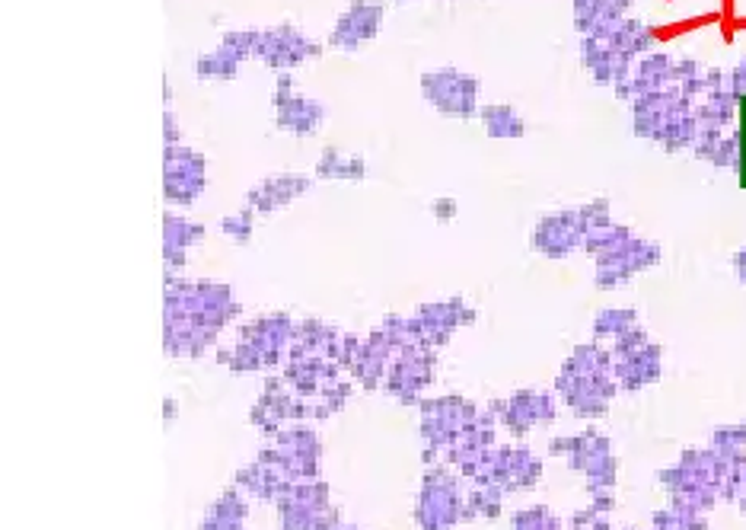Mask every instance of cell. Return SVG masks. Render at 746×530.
Instances as JSON below:
<instances>
[{
	"label": "cell",
	"instance_id": "cell-1",
	"mask_svg": "<svg viewBox=\"0 0 746 530\" xmlns=\"http://www.w3.org/2000/svg\"><path fill=\"white\" fill-rule=\"evenodd\" d=\"M609 368H613V352H603L597 342L581 345L568 358L562 374H558V393L565 396L578 416L593 419L606 412L616 393V384L609 380Z\"/></svg>",
	"mask_w": 746,
	"mask_h": 530
},
{
	"label": "cell",
	"instance_id": "cell-2",
	"mask_svg": "<svg viewBox=\"0 0 746 530\" xmlns=\"http://www.w3.org/2000/svg\"><path fill=\"white\" fill-rule=\"evenodd\" d=\"M479 77L476 74H466L460 68H434L421 74V96L428 99V103L447 115V119H479Z\"/></svg>",
	"mask_w": 746,
	"mask_h": 530
},
{
	"label": "cell",
	"instance_id": "cell-3",
	"mask_svg": "<svg viewBox=\"0 0 746 530\" xmlns=\"http://www.w3.org/2000/svg\"><path fill=\"white\" fill-rule=\"evenodd\" d=\"M208 186V160L189 144H169L163 151V198L166 205L189 208Z\"/></svg>",
	"mask_w": 746,
	"mask_h": 530
},
{
	"label": "cell",
	"instance_id": "cell-4",
	"mask_svg": "<svg viewBox=\"0 0 746 530\" xmlns=\"http://www.w3.org/2000/svg\"><path fill=\"white\" fill-rule=\"evenodd\" d=\"M660 259H664L660 243L635 234L629 243H622L619 250L593 259V285L600 291L622 288V285H629L635 275L651 272L654 265H660Z\"/></svg>",
	"mask_w": 746,
	"mask_h": 530
},
{
	"label": "cell",
	"instance_id": "cell-5",
	"mask_svg": "<svg viewBox=\"0 0 746 530\" xmlns=\"http://www.w3.org/2000/svg\"><path fill=\"white\" fill-rule=\"evenodd\" d=\"M584 237H587V230L581 224L578 208H562V211L542 214V218L533 224L530 246L542 259L562 262V259H571L574 253L584 250Z\"/></svg>",
	"mask_w": 746,
	"mask_h": 530
},
{
	"label": "cell",
	"instance_id": "cell-6",
	"mask_svg": "<svg viewBox=\"0 0 746 530\" xmlns=\"http://www.w3.org/2000/svg\"><path fill=\"white\" fill-rule=\"evenodd\" d=\"M319 55H322V42L307 36V32L297 29L294 23H278V26L262 29V42L256 52V58L265 61L275 74L294 71L303 61H316Z\"/></svg>",
	"mask_w": 746,
	"mask_h": 530
},
{
	"label": "cell",
	"instance_id": "cell-7",
	"mask_svg": "<svg viewBox=\"0 0 746 530\" xmlns=\"http://www.w3.org/2000/svg\"><path fill=\"white\" fill-rule=\"evenodd\" d=\"M386 7L380 0H351V4L338 13V20L329 32V48L338 52H358L364 42H370L383 26Z\"/></svg>",
	"mask_w": 746,
	"mask_h": 530
},
{
	"label": "cell",
	"instance_id": "cell-8",
	"mask_svg": "<svg viewBox=\"0 0 746 530\" xmlns=\"http://www.w3.org/2000/svg\"><path fill=\"white\" fill-rule=\"evenodd\" d=\"M310 189H313V176L275 173V176H265L262 182H256V186L246 192V205L256 214H275L291 202H297L300 195H307Z\"/></svg>",
	"mask_w": 746,
	"mask_h": 530
},
{
	"label": "cell",
	"instance_id": "cell-9",
	"mask_svg": "<svg viewBox=\"0 0 746 530\" xmlns=\"http://www.w3.org/2000/svg\"><path fill=\"white\" fill-rule=\"evenodd\" d=\"M208 227L201 221L185 218V214H163V262L166 272L173 275L179 269H185V259H189V250H195L198 243H205Z\"/></svg>",
	"mask_w": 746,
	"mask_h": 530
},
{
	"label": "cell",
	"instance_id": "cell-10",
	"mask_svg": "<svg viewBox=\"0 0 746 530\" xmlns=\"http://www.w3.org/2000/svg\"><path fill=\"white\" fill-rule=\"evenodd\" d=\"M581 61H584V68L590 71V77L597 80V84H606V87L622 84V80L629 77L632 68H635V58L616 52L613 45L597 39V36H581Z\"/></svg>",
	"mask_w": 746,
	"mask_h": 530
},
{
	"label": "cell",
	"instance_id": "cell-11",
	"mask_svg": "<svg viewBox=\"0 0 746 530\" xmlns=\"http://www.w3.org/2000/svg\"><path fill=\"white\" fill-rule=\"evenodd\" d=\"M571 4H574V29L581 36H597V39H603L632 10V0H571Z\"/></svg>",
	"mask_w": 746,
	"mask_h": 530
},
{
	"label": "cell",
	"instance_id": "cell-12",
	"mask_svg": "<svg viewBox=\"0 0 746 530\" xmlns=\"http://www.w3.org/2000/svg\"><path fill=\"white\" fill-rule=\"evenodd\" d=\"M329 119V109L326 103H319L313 96H291L287 103L275 106V125L281 131H291V135H313Z\"/></svg>",
	"mask_w": 746,
	"mask_h": 530
},
{
	"label": "cell",
	"instance_id": "cell-13",
	"mask_svg": "<svg viewBox=\"0 0 746 530\" xmlns=\"http://www.w3.org/2000/svg\"><path fill=\"white\" fill-rule=\"evenodd\" d=\"M616 377L625 390H638L660 377V345H641L638 352L616 358Z\"/></svg>",
	"mask_w": 746,
	"mask_h": 530
},
{
	"label": "cell",
	"instance_id": "cell-14",
	"mask_svg": "<svg viewBox=\"0 0 746 530\" xmlns=\"http://www.w3.org/2000/svg\"><path fill=\"white\" fill-rule=\"evenodd\" d=\"M603 42H609L616 52L629 55V58H641L651 52L654 45V29L648 23H641L638 16H625L622 23H616L613 29L606 32Z\"/></svg>",
	"mask_w": 746,
	"mask_h": 530
},
{
	"label": "cell",
	"instance_id": "cell-15",
	"mask_svg": "<svg viewBox=\"0 0 746 530\" xmlns=\"http://www.w3.org/2000/svg\"><path fill=\"white\" fill-rule=\"evenodd\" d=\"M316 176L319 179H345V182H361L367 176V160L361 154H342L335 144L322 147L316 160Z\"/></svg>",
	"mask_w": 746,
	"mask_h": 530
},
{
	"label": "cell",
	"instance_id": "cell-16",
	"mask_svg": "<svg viewBox=\"0 0 746 530\" xmlns=\"http://www.w3.org/2000/svg\"><path fill=\"white\" fill-rule=\"evenodd\" d=\"M243 61L246 58L236 52V48H230L227 42H220L217 48H211V52L195 58V74L201 80H233L236 74H240Z\"/></svg>",
	"mask_w": 746,
	"mask_h": 530
},
{
	"label": "cell",
	"instance_id": "cell-17",
	"mask_svg": "<svg viewBox=\"0 0 746 530\" xmlns=\"http://www.w3.org/2000/svg\"><path fill=\"white\" fill-rule=\"evenodd\" d=\"M479 119L488 131V138H523L527 135V122L523 115L507 103H488L479 109Z\"/></svg>",
	"mask_w": 746,
	"mask_h": 530
},
{
	"label": "cell",
	"instance_id": "cell-18",
	"mask_svg": "<svg viewBox=\"0 0 746 530\" xmlns=\"http://www.w3.org/2000/svg\"><path fill=\"white\" fill-rule=\"evenodd\" d=\"M635 237V230L629 227V224H606V227H597V230H590V234L584 237V250L581 253H587L590 259H597V256H606V253H613V250H619L622 243H629Z\"/></svg>",
	"mask_w": 746,
	"mask_h": 530
},
{
	"label": "cell",
	"instance_id": "cell-19",
	"mask_svg": "<svg viewBox=\"0 0 746 530\" xmlns=\"http://www.w3.org/2000/svg\"><path fill=\"white\" fill-rule=\"evenodd\" d=\"M635 326H638V313L632 307H609V310H600L597 320H593V336L616 342L619 336L632 333Z\"/></svg>",
	"mask_w": 746,
	"mask_h": 530
},
{
	"label": "cell",
	"instance_id": "cell-20",
	"mask_svg": "<svg viewBox=\"0 0 746 530\" xmlns=\"http://www.w3.org/2000/svg\"><path fill=\"white\" fill-rule=\"evenodd\" d=\"M220 230H224V237L233 240L236 246H246L252 240V230H256V211L249 205L227 214V218H220Z\"/></svg>",
	"mask_w": 746,
	"mask_h": 530
},
{
	"label": "cell",
	"instance_id": "cell-21",
	"mask_svg": "<svg viewBox=\"0 0 746 530\" xmlns=\"http://www.w3.org/2000/svg\"><path fill=\"white\" fill-rule=\"evenodd\" d=\"M469 323L472 310L463 301H444V304H431L421 307V323Z\"/></svg>",
	"mask_w": 746,
	"mask_h": 530
},
{
	"label": "cell",
	"instance_id": "cell-22",
	"mask_svg": "<svg viewBox=\"0 0 746 530\" xmlns=\"http://www.w3.org/2000/svg\"><path fill=\"white\" fill-rule=\"evenodd\" d=\"M578 214H581V224L587 234L597 227L613 224V205H609V198H590V202L578 205Z\"/></svg>",
	"mask_w": 746,
	"mask_h": 530
},
{
	"label": "cell",
	"instance_id": "cell-23",
	"mask_svg": "<svg viewBox=\"0 0 746 530\" xmlns=\"http://www.w3.org/2000/svg\"><path fill=\"white\" fill-rule=\"evenodd\" d=\"M676 508H680V505H676ZM654 527L657 530H705V521L699 518V511L680 508L676 515H667V511L654 515Z\"/></svg>",
	"mask_w": 746,
	"mask_h": 530
},
{
	"label": "cell",
	"instance_id": "cell-24",
	"mask_svg": "<svg viewBox=\"0 0 746 530\" xmlns=\"http://www.w3.org/2000/svg\"><path fill=\"white\" fill-rule=\"evenodd\" d=\"M641 345H648V336H644V329H641V326H635L632 333H625V336H619V339L613 342V358L632 355V352L641 349Z\"/></svg>",
	"mask_w": 746,
	"mask_h": 530
},
{
	"label": "cell",
	"instance_id": "cell-25",
	"mask_svg": "<svg viewBox=\"0 0 746 530\" xmlns=\"http://www.w3.org/2000/svg\"><path fill=\"white\" fill-rule=\"evenodd\" d=\"M431 214H434V221L450 224L456 214H460V202L450 198V195H440V198H434V202H431Z\"/></svg>",
	"mask_w": 746,
	"mask_h": 530
},
{
	"label": "cell",
	"instance_id": "cell-26",
	"mask_svg": "<svg viewBox=\"0 0 746 530\" xmlns=\"http://www.w3.org/2000/svg\"><path fill=\"white\" fill-rule=\"evenodd\" d=\"M291 96H297V90H294V77H291V71H281V74L275 77V87H271V106H281V103H287Z\"/></svg>",
	"mask_w": 746,
	"mask_h": 530
},
{
	"label": "cell",
	"instance_id": "cell-27",
	"mask_svg": "<svg viewBox=\"0 0 746 530\" xmlns=\"http://www.w3.org/2000/svg\"><path fill=\"white\" fill-rule=\"evenodd\" d=\"M163 144L169 147V144H182V128H179V122H176V112L166 106V112H163Z\"/></svg>",
	"mask_w": 746,
	"mask_h": 530
},
{
	"label": "cell",
	"instance_id": "cell-28",
	"mask_svg": "<svg viewBox=\"0 0 746 530\" xmlns=\"http://www.w3.org/2000/svg\"><path fill=\"white\" fill-rule=\"evenodd\" d=\"M727 87H731V93H734L737 99L746 96V58H740V61L734 64L731 77H727Z\"/></svg>",
	"mask_w": 746,
	"mask_h": 530
},
{
	"label": "cell",
	"instance_id": "cell-29",
	"mask_svg": "<svg viewBox=\"0 0 746 530\" xmlns=\"http://www.w3.org/2000/svg\"><path fill=\"white\" fill-rule=\"evenodd\" d=\"M731 269H734V278L740 281V285H746V246H740V250L731 256Z\"/></svg>",
	"mask_w": 746,
	"mask_h": 530
},
{
	"label": "cell",
	"instance_id": "cell-30",
	"mask_svg": "<svg viewBox=\"0 0 746 530\" xmlns=\"http://www.w3.org/2000/svg\"><path fill=\"white\" fill-rule=\"evenodd\" d=\"M740 141V154H737V182H740V189H746V138H737Z\"/></svg>",
	"mask_w": 746,
	"mask_h": 530
},
{
	"label": "cell",
	"instance_id": "cell-31",
	"mask_svg": "<svg viewBox=\"0 0 746 530\" xmlns=\"http://www.w3.org/2000/svg\"><path fill=\"white\" fill-rule=\"evenodd\" d=\"M734 131H737V138H746V96L737 99V125H734Z\"/></svg>",
	"mask_w": 746,
	"mask_h": 530
},
{
	"label": "cell",
	"instance_id": "cell-32",
	"mask_svg": "<svg viewBox=\"0 0 746 530\" xmlns=\"http://www.w3.org/2000/svg\"><path fill=\"white\" fill-rule=\"evenodd\" d=\"M740 508L746 511V470H743V489H740Z\"/></svg>",
	"mask_w": 746,
	"mask_h": 530
},
{
	"label": "cell",
	"instance_id": "cell-33",
	"mask_svg": "<svg viewBox=\"0 0 746 530\" xmlns=\"http://www.w3.org/2000/svg\"><path fill=\"white\" fill-rule=\"evenodd\" d=\"M743 428H746V419H743Z\"/></svg>",
	"mask_w": 746,
	"mask_h": 530
}]
</instances>
